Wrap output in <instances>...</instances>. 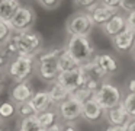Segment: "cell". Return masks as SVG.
<instances>
[{
    "mask_svg": "<svg viewBox=\"0 0 135 131\" xmlns=\"http://www.w3.org/2000/svg\"><path fill=\"white\" fill-rule=\"evenodd\" d=\"M81 109H83V103H80V102L74 101L71 98L64 101L55 108L57 115L65 124H73L74 121L81 118Z\"/></svg>",
    "mask_w": 135,
    "mask_h": 131,
    "instance_id": "obj_8",
    "label": "cell"
},
{
    "mask_svg": "<svg viewBox=\"0 0 135 131\" xmlns=\"http://www.w3.org/2000/svg\"><path fill=\"white\" fill-rule=\"evenodd\" d=\"M126 26L135 32V10L129 12V13L126 15Z\"/></svg>",
    "mask_w": 135,
    "mask_h": 131,
    "instance_id": "obj_30",
    "label": "cell"
},
{
    "mask_svg": "<svg viewBox=\"0 0 135 131\" xmlns=\"http://www.w3.org/2000/svg\"><path fill=\"white\" fill-rule=\"evenodd\" d=\"M38 4L42 6L45 10H55L62 4V2L61 0H39Z\"/></svg>",
    "mask_w": 135,
    "mask_h": 131,
    "instance_id": "obj_29",
    "label": "cell"
},
{
    "mask_svg": "<svg viewBox=\"0 0 135 131\" xmlns=\"http://www.w3.org/2000/svg\"><path fill=\"white\" fill-rule=\"evenodd\" d=\"M122 105L125 108V111L128 112V115L131 116V119L135 118V93H128L123 98Z\"/></svg>",
    "mask_w": 135,
    "mask_h": 131,
    "instance_id": "obj_26",
    "label": "cell"
},
{
    "mask_svg": "<svg viewBox=\"0 0 135 131\" xmlns=\"http://www.w3.org/2000/svg\"><path fill=\"white\" fill-rule=\"evenodd\" d=\"M38 122L41 125L42 130H47V128L52 127L54 124H57L55 119H57V111L52 109V111H48V112H44V114H38Z\"/></svg>",
    "mask_w": 135,
    "mask_h": 131,
    "instance_id": "obj_22",
    "label": "cell"
},
{
    "mask_svg": "<svg viewBox=\"0 0 135 131\" xmlns=\"http://www.w3.org/2000/svg\"><path fill=\"white\" fill-rule=\"evenodd\" d=\"M21 6L22 3L18 0H0V20L10 22Z\"/></svg>",
    "mask_w": 135,
    "mask_h": 131,
    "instance_id": "obj_18",
    "label": "cell"
},
{
    "mask_svg": "<svg viewBox=\"0 0 135 131\" xmlns=\"http://www.w3.org/2000/svg\"><path fill=\"white\" fill-rule=\"evenodd\" d=\"M15 114H18V106L12 101L0 103V119H3V121L10 119Z\"/></svg>",
    "mask_w": 135,
    "mask_h": 131,
    "instance_id": "obj_24",
    "label": "cell"
},
{
    "mask_svg": "<svg viewBox=\"0 0 135 131\" xmlns=\"http://www.w3.org/2000/svg\"><path fill=\"white\" fill-rule=\"evenodd\" d=\"M13 35V29L9 22L0 20V48H4Z\"/></svg>",
    "mask_w": 135,
    "mask_h": 131,
    "instance_id": "obj_23",
    "label": "cell"
},
{
    "mask_svg": "<svg viewBox=\"0 0 135 131\" xmlns=\"http://www.w3.org/2000/svg\"><path fill=\"white\" fill-rule=\"evenodd\" d=\"M62 128H64V125H61V124H54L52 127L47 128V130H44V131H62Z\"/></svg>",
    "mask_w": 135,
    "mask_h": 131,
    "instance_id": "obj_36",
    "label": "cell"
},
{
    "mask_svg": "<svg viewBox=\"0 0 135 131\" xmlns=\"http://www.w3.org/2000/svg\"><path fill=\"white\" fill-rule=\"evenodd\" d=\"M65 49L67 52L79 63V66H84V64L93 61L94 58V47L89 38H81V37H70L65 44Z\"/></svg>",
    "mask_w": 135,
    "mask_h": 131,
    "instance_id": "obj_3",
    "label": "cell"
},
{
    "mask_svg": "<svg viewBox=\"0 0 135 131\" xmlns=\"http://www.w3.org/2000/svg\"><path fill=\"white\" fill-rule=\"evenodd\" d=\"M64 51H65V47H60V48L42 51L35 58V73L44 82H47L50 84L57 82V77L60 74L58 58Z\"/></svg>",
    "mask_w": 135,
    "mask_h": 131,
    "instance_id": "obj_2",
    "label": "cell"
},
{
    "mask_svg": "<svg viewBox=\"0 0 135 131\" xmlns=\"http://www.w3.org/2000/svg\"><path fill=\"white\" fill-rule=\"evenodd\" d=\"M9 60L10 58L7 57V54H6V51H4V48H0V69H6V66H7V63H9Z\"/></svg>",
    "mask_w": 135,
    "mask_h": 131,
    "instance_id": "obj_31",
    "label": "cell"
},
{
    "mask_svg": "<svg viewBox=\"0 0 135 131\" xmlns=\"http://www.w3.org/2000/svg\"><path fill=\"white\" fill-rule=\"evenodd\" d=\"M41 130L42 128L38 122V116L36 115L21 119V121H19V125H18V131H41Z\"/></svg>",
    "mask_w": 135,
    "mask_h": 131,
    "instance_id": "obj_21",
    "label": "cell"
},
{
    "mask_svg": "<svg viewBox=\"0 0 135 131\" xmlns=\"http://www.w3.org/2000/svg\"><path fill=\"white\" fill-rule=\"evenodd\" d=\"M112 45L118 52H122V54L129 51L132 52V49L135 48V32L126 26L125 31L112 39Z\"/></svg>",
    "mask_w": 135,
    "mask_h": 131,
    "instance_id": "obj_11",
    "label": "cell"
},
{
    "mask_svg": "<svg viewBox=\"0 0 135 131\" xmlns=\"http://www.w3.org/2000/svg\"><path fill=\"white\" fill-rule=\"evenodd\" d=\"M132 57H134V60H135V48L132 49Z\"/></svg>",
    "mask_w": 135,
    "mask_h": 131,
    "instance_id": "obj_41",
    "label": "cell"
},
{
    "mask_svg": "<svg viewBox=\"0 0 135 131\" xmlns=\"http://www.w3.org/2000/svg\"><path fill=\"white\" fill-rule=\"evenodd\" d=\"M62 131H77V128L74 127V124H65Z\"/></svg>",
    "mask_w": 135,
    "mask_h": 131,
    "instance_id": "obj_37",
    "label": "cell"
},
{
    "mask_svg": "<svg viewBox=\"0 0 135 131\" xmlns=\"http://www.w3.org/2000/svg\"><path fill=\"white\" fill-rule=\"evenodd\" d=\"M99 3L100 2H96V0H76V2H73V4L74 6H83V7H84V12L90 13Z\"/></svg>",
    "mask_w": 135,
    "mask_h": 131,
    "instance_id": "obj_28",
    "label": "cell"
},
{
    "mask_svg": "<svg viewBox=\"0 0 135 131\" xmlns=\"http://www.w3.org/2000/svg\"><path fill=\"white\" fill-rule=\"evenodd\" d=\"M3 89H4V80H0V95L3 93Z\"/></svg>",
    "mask_w": 135,
    "mask_h": 131,
    "instance_id": "obj_40",
    "label": "cell"
},
{
    "mask_svg": "<svg viewBox=\"0 0 135 131\" xmlns=\"http://www.w3.org/2000/svg\"><path fill=\"white\" fill-rule=\"evenodd\" d=\"M93 61L102 69V71L105 73L106 76L116 74L118 70H119V63H118V60L113 55L106 54V52H103V54H96L93 58Z\"/></svg>",
    "mask_w": 135,
    "mask_h": 131,
    "instance_id": "obj_17",
    "label": "cell"
},
{
    "mask_svg": "<svg viewBox=\"0 0 135 131\" xmlns=\"http://www.w3.org/2000/svg\"><path fill=\"white\" fill-rule=\"evenodd\" d=\"M105 116V111L100 108V105L94 101L93 98L86 101L83 103V109H81V118L86 122H90V124H96L100 119Z\"/></svg>",
    "mask_w": 135,
    "mask_h": 131,
    "instance_id": "obj_13",
    "label": "cell"
},
{
    "mask_svg": "<svg viewBox=\"0 0 135 131\" xmlns=\"http://www.w3.org/2000/svg\"><path fill=\"white\" fill-rule=\"evenodd\" d=\"M126 131H135V118L128 122V130Z\"/></svg>",
    "mask_w": 135,
    "mask_h": 131,
    "instance_id": "obj_38",
    "label": "cell"
},
{
    "mask_svg": "<svg viewBox=\"0 0 135 131\" xmlns=\"http://www.w3.org/2000/svg\"><path fill=\"white\" fill-rule=\"evenodd\" d=\"M102 2H103V4L109 6L112 9H118L119 10L122 7V0H102Z\"/></svg>",
    "mask_w": 135,
    "mask_h": 131,
    "instance_id": "obj_32",
    "label": "cell"
},
{
    "mask_svg": "<svg viewBox=\"0 0 135 131\" xmlns=\"http://www.w3.org/2000/svg\"><path fill=\"white\" fill-rule=\"evenodd\" d=\"M31 103H32L33 109H35L36 115L55 109V106H54V103H52V101H51V98H50L47 90H38V92H35L33 98L31 99Z\"/></svg>",
    "mask_w": 135,
    "mask_h": 131,
    "instance_id": "obj_15",
    "label": "cell"
},
{
    "mask_svg": "<svg viewBox=\"0 0 135 131\" xmlns=\"http://www.w3.org/2000/svg\"><path fill=\"white\" fill-rule=\"evenodd\" d=\"M58 69H60V73H67V71H74V70L80 69V66L65 49L58 58Z\"/></svg>",
    "mask_w": 135,
    "mask_h": 131,
    "instance_id": "obj_20",
    "label": "cell"
},
{
    "mask_svg": "<svg viewBox=\"0 0 135 131\" xmlns=\"http://www.w3.org/2000/svg\"><path fill=\"white\" fill-rule=\"evenodd\" d=\"M128 125H108L105 131H126Z\"/></svg>",
    "mask_w": 135,
    "mask_h": 131,
    "instance_id": "obj_34",
    "label": "cell"
},
{
    "mask_svg": "<svg viewBox=\"0 0 135 131\" xmlns=\"http://www.w3.org/2000/svg\"><path fill=\"white\" fill-rule=\"evenodd\" d=\"M47 92H48V95H50V98H51V101H52V103H54V106H55V108L58 106L60 103H62L64 101L70 99V95H71V93L68 92V90H65L64 87L58 83V82L51 83Z\"/></svg>",
    "mask_w": 135,
    "mask_h": 131,
    "instance_id": "obj_19",
    "label": "cell"
},
{
    "mask_svg": "<svg viewBox=\"0 0 135 131\" xmlns=\"http://www.w3.org/2000/svg\"><path fill=\"white\" fill-rule=\"evenodd\" d=\"M93 95H94L93 92H90V90L84 89V87H80V89L76 90V92L71 93L70 98L74 99V101H77V102H80V103H84L86 101H89V99L93 98Z\"/></svg>",
    "mask_w": 135,
    "mask_h": 131,
    "instance_id": "obj_25",
    "label": "cell"
},
{
    "mask_svg": "<svg viewBox=\"0 0 135 131\" xmlns=\"http://www.w3.org/2000/svg\"><path fill=\"white\" fill-rule=\"evenodd\" d=\"M42 35L35 29H31L25 32H13L10 41L4 47V51L10 60L15 57L36 58L42 52Z\"/></svg>",
    "mask_w": 135,
    "mask_h": 131,
    "instance_id": "obj_1",
    "label": "cell"
},
{
    "mask_svg": "<svg viewBox=\"0 0 135 131\" xmlns=\"http://www.w3.org/2000/svg\"><path fill=\"white\" fill-rule=\"evenodd\" d=\"M128 90H129V93H135V77H132L128 82Z\"/></svg>",
    "mask_w": 135,
    "mask_h": 131,
    "instance_id": "obj_35",
    "label": "cell"
},
{
    "mask_svg": "<svg viewBox=\"0 0 135 131\" xmlns=\"http://www.w3.org/2000/svg\"><path fill=\"white\" fill-rule=\"evenodd\" d=\"M118 13H119L118 9H112V7H109V6L103 4V2H100L99 4L90 12V16H91V20H93L94 25L103 28V26H105L113 16H116Z\"/></svg>",
    "mask_w": 135,
    "mask_h": 131,
    "instance_id": "obj_12",
    "label": "cell"
},
{
    "mask_svg": "<svg viewBox=\"0 0 135 131\" xmlns=\"http://www.w3.org/2000/svg\"><path fill=\"white\" fill-rule=\"evenodd\" d=\"M41 131H44V130H41Z\"/></svg>",
    "mask_w": 135,
    "mask_h": 131,
    "instance_id": "obj_42",
    "label": "cell"
},
{
    "mask_svg": "<svg viewBox=\"0 0 135 131\" xmlns=\"http://www.w3.org/2000/svg\"><path fill=\"white\" fill-rule=\"evenodd\" d=\"M18 115L21 119H25V118L36 115V112H35V109H33L32 103H31V102H26V103L18 105Z\"/></svg>",
    "mask_w": 135,
    "mask_h": 131,
    "instance_id": "obj_27",
    "label": "cell"
},
{
    "mask_svg": "<svg viewBox=\"0 0 135 131\" xmlns=\"http://www.w3.org/2000/svg\"><path fill=\"white\" fill-rule=\"evenodd\" d=\"M36 22V13L31 6H23L18 9L15 13L13 19L10 20V26H12L13 32H25L33 29V25Z\"/></svg>",
    "mask_w": 135,
    "mask_h": 131,
    "instance_id": "obj_7",
    "label": "cell"
},
{
    "mask_svg": "<svg viewBox=\"0 0 135 131\" xmlns=\"http://www.w3.org/2000/svg\"><path fill=\"white\" fill-rule=\"evenodd\" d=\"M123 10H126L129 13V12L135 10V2H129V0H122V7Z\"/></svg>",
    "mask_w": 135,
    "mask_h": 131,
    "instance_id": "obj_33",
    "label": "cell"
},
{
    "mask_svg": "<svg viewBox=\"0 0 135 131\" xmlns=\"http://www.w3.org/2000/svg\"><path fill=\"white\" fill-rule=\"evenodd\" d=\"M0 131H6V124L3 119H0Z\"/></svg>",
    "mask_w": 135,
    "mask_h": 131,
    "instance_id": "obj_39",
    "label": "cell"
},
{
    "mask_svg": "<svg viewBox=\"0 0 135 131\" xmlns=\"http://www.w3.org/2000/svg\"><path fill=\"white\" fill-rule=\"evenodd\" d=\"M103 118L106 119V122L109 125H128V122L131 121V116L128 115V112L125 111L122 103L116 108L105 111V116Z\"/></svg>",
    "mask_w": 135,
    "mask_h": 131,
    "instance_id": "obj_16",
    "label": "cell"
},
{
    "mask_svg": "<svg viewBox=\"0 0 135 131\" xmlns=\"http://www.w3.org/2000/svg\"><path fill=\"white\" fill-rule=\"evenodd\" d=\"M126 29V15H122V13H118L116 16H113L105 26L102 28L103 34L106 37H109L110 39H113L115 37L123 32Z\"/></svg>",
    "mask_w": 135,
    "mask_h": 131,
    "instance_id": "obj_14",
    "label": "cell"
},
{
    "mask_svg": "<svg viewBox=\"0 0 135 131\" xmlns=\"http://www.w3.org/2000/svg\"><path fill=\"white\" fill-rule=\"evenodd\" d=\"M93 99L100 105V108L103 111H109L122 103V95H120L119 87L106 80H103L100 83L99 89L93 95Z\"/></svg>",
    "mask_w": 135,
    "mask_h": 131,
    "instance_id": "obj_6",
    "label": "cell"
},
{
    "mask_svg": "<svg viewBox=\"0 0 135 131\" xmlns=\"http://www.w3.org/2000/svg\"><path fill=\"white\" fill-rule=\"evenodd\" d=\"M35 92H33L32 86L28 82H22V83H15L13 87L10 89V101L18 106V105L31 102L33 98Z\"/></svg>",
    "mask_w": 135,
    "mask_h": 131,
    "instance_id": "obj_10",
    "label": "cell"
},
{
    "mask_svg": "<svg viewBox=\"0 0 135 131\" xmlns=\"http://www.w3.org/2000/svg\"><path fill=\"white\" fill-rule=\"evenodd\" d=\"M94 28V23L91 20L90 13L87 12H76L70 15L65 22V31L70 37H81L89 38Z\"/></svg>",
    "mask_w": 135,
    "mask_h": 131,
    "instance_id": "obj_5",
    "label": "cell"
},
{
    "mask_svg": "<svg viewBox=\"0 0 135 131\" xmlns=\"http://www.w3.org/2000/svg\"><path fill=\"white\" fill-rule=\"evenodd\" d=\"M57 82L64 87L65 90H68L70 93L76 92L77 89L83 86V82H84V71L81 70V67L74 71H67V73H60Z\"/></svg>",
    "mask_w": 135,
    "mask_h": 131,
    "instance_id": "obj_9",
    "label": "cell"
},
{
    "mask_svg": "<svg viewBox=\"0 0 135 131\" xmlns=\"http://www.w3.org/2000/svg\"><path fill=\"white\" fill-rule=\"evenodd\" d=\"M4 71H6V77L12 79L15 83L28 82L31 74L35 71V58L15 57L9 60Z\"/></svg>",
    "mask_w": 135,
    "mask_h": 131,
    "instance_id": "obj_4",
    "label": "cell"
}]
</instances>
